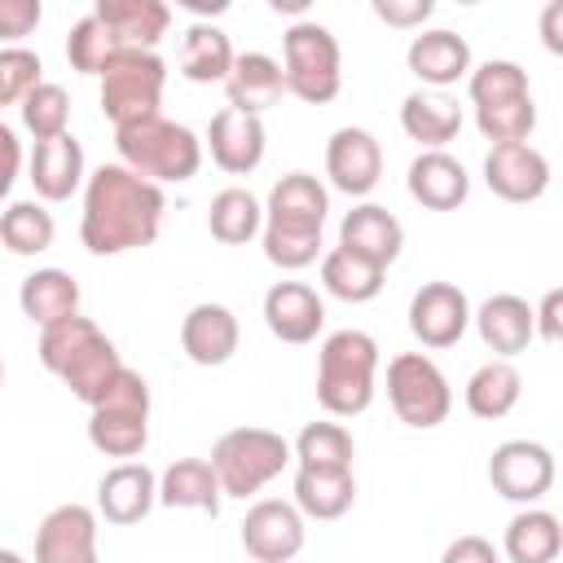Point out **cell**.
I'll use <instances>...</instances> for the list:
<instances>
[{
  "label": "cell",
  "mask_w": 563,
  "mask_h": 563,
  "mask_svg": "<svg viewBox=\"0 0 563 563\" xmlns=\"http://www.w3.org/2000/svg\"><path fill=\"white\" fill-rule=\"evenodd\" d=\"M163 185L128 172L123 163H101L84 180V216H79V242L92 255H128L158 238L163 229Z\"/></svg>",
  "instance_id": "1"
},
{
  "label": "cell",
  "mask_w": 563,
  "mask_h": 563,
  "mask_svg": "<svg viewBox=\"0 0 563 563\" xmlns=\"http://www.w3.org/2000/svg\"><path fill=\"white\" fill-rule=\"evenodd\" d=\"M378 343L365 330H334L317 352V400L330 418H356L374 405Z\"/></svg>",
  "instance_id": "2"
},
{
  "label": "cell",
  "mask_w": 563,
  "mask_h": 563,
  "mask_svg": "<svg viewBox=\"0 0 563 563\" xmlns=\"http://www.w3.org/2000/svg\"><path fill=\"white\" fill-rule=\"evenodd\" d=\"M114 150H119V163L154 185H180V180H194L198 167H202V141L194 128L185 123H172L163 114L154 119H141V123H128V128H114Z\"/></svg>",
  "instance_id": "3"
},
{
  "label": "cell",
  "mask_w": 563,
  "mask_h": 563,
  "mask_svg": "<svg viewBox=\"0 0 563 563\" xmlns=\"http://www.w3.org/2000/svg\"><path fill=\"white\" fill-rule=\"evenodd\" d=\"M211 471L220 479L224 497H255L264 484H273L286 462H290V444L268 431V427H233L211 444Z\"/></svg>",
  "instance_id": "4"
},
{
  "label": "cell",
  "mask_w": 563,
  "mask_h": 563,
  "mask_svg": "<svg viewBox=\"0 0 563 563\" xmlns=\"http://www.w3.org/2000/svg\"><path fill=\"white\" fill-rule=\"evenodd\" d=\"M282 75H286V92H295L308 106H325L339 97L343 88V53L330 26L299 18L295 26H286L282 35Z\"/></svg>",
  "instance_id": "5"
},
{
  "label": "cell",
  "mask_w": 563,
  "mask_h": 563,
  "mask_svg": "<svg viewBox=\"0 0 563 563\" xmlns=\"http://www.w3.org/2000/svg\"><path fill=\"white\" fill-rule=\"evenodd\" d=\"M167 88V62L150 48H123L101 70V110L114 128L154 119Z\"/></svg>",
  "instance_id": "6"
},
{
  "label": "cell",
  "mask_w": 563,
  "mask_h": 563,
  "mask_svg": "<svg viewBox=\"0 0 563 563\" xmlns=\"http://www.w3.org/2000/svg\"><path fill=\"white\" fill-rule=\"evenodd\" d=\"M387 400L396 418L413 431H431L453 409V387L427 352H400L387 361Z\"/></svg>",
  "instance_id": "7"
},
{
  "label": "cell",
  "mask_w": 563,
  "mask_h": 563,
  "mask_svg": "<svg viewBox=\"0 0 563 563\" xmlns=\"http://www.w3.org/2000/svg\"><path fill=\"white\" fill-rule=\"evenodd\" d=\"M488 484L506 501L537 506L554 488V453L537 440H506L488 457Z\"/></svg>",
  "instance_id": "8"
},
{
  "label": "cell",
  "mask_w": 563,
  "mask_h": 563,
  "mask_svg": "<svg viewBox=\"0 0 563 563\" xmlns=\"http://www.w3.org/2000/svg\"><path fill=\"white\" fill-rule=\"evenodd\" d=\"M303 537H308L303 515L295 510V501L282 497L255 501L242 519V550L255 563H290L303 550Z\"/></svg>",
  "instance_id": "9"
},
{
  "label": "cell",
  "mask_w": 563,
  "mask_h": 563,
  "mask_svg": "<svg viewBox=\"0 0 563 563\" xmlns=\"http://www.w3.org/2000/svg\"><path fill=\"white\" fill-rule=\"evenodd\" d=\"M325 216H330V194L312 172H286L264 198V224L282 233L321 238Z\"/></svg>",
  "instance_id": "10"
},
{
  "label": "cell",
  "mask_w": 563,
  "mask_h": 563,
  "mask_svg": "<svg viewBox=\"0 0 563 563\" xmlns=\"http://www.w3.org/2000/svg\"><path fill=\"white\" fill-rule=\"evenodd\" d=\"M471 325V303L466 290L453 282H422L409 299V330L422 347H453Z\"/></svg>",
  "instance_id": "11"
},
{
  "label": "cell",
  "mask_w": 563,
  "mask_h": 563,
  "mask_svg": "<svg viewBox=\"0 0 563 563\" xmlns=\"http://www.w3.org/2000/svg\"><path fill=\"white\" fill-rule=\"evenodd\" d=\"M325 176L339 194L365 198L383 180V145L369 128H339L325 141Z\"/></svg>",
  "instance_id": "12"
},
{
  "label": "cell",
  "mask_w": 563,
  "mask_h": 563,
  "mask_svg": "<svg viewBox=\"0 0 563 563\" xmlns=\"http://www.w3.org/2000/svg\"><path fill=\"white\" fill-rule=\"evenodd\" d=\"M35 563H101L97 559V510L79 501L53 506L35 528Z\"/></svg>",
  "instance_id": "13"
},
{
  "label": "cell",
  "mask_w": 563,
  "mask_h": 563,
  "mask_svg": "<svg viewBox=\"0 0 563 563\" xmlns=\"http://www.w3.org/2000/svg\"><path fill=\"white\" fill-rule=\"evenodd\" d=\"M484 185L501 202H537L550 189V158L528 141L493 145L484 154Z\"/></svg>",
  "instance_id": "14"
},
{
  "label": "cell",
  "mask_w": 563,
  "mask_h": 563,
  "mask_svg": "<svg viewBox=\"0 0 563 563\" xmlns=\"http://www.w3.org/2000/svg\"><path fill=\"white\" fill-rule=\"evenodd\" d=\"M264 119L260 114H242L233 106L216 110L207 123V150L211 163L229 176H251L264 163Z\"/></svg>",
  "instance_id": "15"
},
{
  "label": "cell",
  "mask_w": 563,
  "mask_h": 563,
  "mask_svg": "<svg viewBox=\"0 0 563 563\" xmlns=\"http://www.w3.org/2000/svg\"><path fill=\"white\" fill-rule=\"evenodd\" d=\"M158 506V475L145 462H119L97 484V515L114 528L141 523Z\"/></svg>",
  "instance_id": "16"
},
{
  "label": "cell",
  "mask_w": 563,
  "mask_h": 563,
  "mask_svg": "<svg viewBox=\"0 0 563 563\" xmlns=\"http://www.w3.org/2000/svg\"><path fill=\"white\" fill-rule=\"evenodd\" d=\"M339 246H343L347 255H356V260H365V264H374V268L387 273V264L400 260L405 229H400V220H396L387 207H378V202H356V207L343 216V224H339Z\"/></svg>",
  "instance_id": "17"
},
{
  "label": "cell",
  "mask_w": 563,
  "mask_h": 563,
  "mask_svg": "<svg viewBox=\"0 0 563 563\" xmlns=\"http://www.w3.org/2000/svg\"><path fill=\"white\" fill-rule=\"evenodd\" d=\"M264 325L282 343H312L325 325V303L308 282H273L264 290Z\"/></svg>",
  "instance_id": "18"
},
{
  "label": "cell",
  "mask_w": 563,
  "mask_h": 563,
  "mask_svg": "<svg viewBox=\"0 0 563 563\" xmlns=\"http://www.w3.org/2000/svg\"><path fill=\"white\" fill-rule=\"evenodd\" d=\"M238 343H242V330L224 303H194L180 321V347L194 365H207V369L229 365Z\"/></svg>",
  "instance_id": "19"
},
{
  "label": "cell",
  "mask_w": 563,
  "mask_h": 563,
  "mask_svg": "<svg viewBox=\"0 0 563 563\" xmlns=\"http://www.w3.org/2000/svg\"><path fill=\"white\" fill-rule=\"evenodd\" d=\"M405 185H409V198L427 211H457L471 194V176L449 150H422L409 163Z\"/></svg>",
  "instance_id": "20"
},
{
  "label": "cell",
  "mask_w": 563,
  "mask_h": 563,
  "mask_svg": "<svg viewBox=\"0 0 563 563\" xmlns=\"http://www.w3.org/2000/svg\"><path fill=\"white\" fill-rule=\"evenodd\" d=\"M405 62H409V70L422 79V88L444 92L449 84H457V79L471 75V44H466L457 31L435 26V31H422V35L409 40Z\"/></svg>",
  "instance_id": "21"
},
{
  "label": "cell",
  "mask_w": 563,
  "mask_h": 563,
  "mask_svg": "<svg viewBox=\"0 0 563 563\" xmlns=\"http://www.w3.org/2000/svg\"><path fill=\"white\" fill-rule=\"evenodd\" d=\"M26 180L35 185V194L44 202H66L88 180L84 176V145L70 132L53 136V141H35V150L26 158Z\"/></svg>",
  "instance_id": "22"
},
{
  "label": "cell",
  "mask_w": 563,
  "mask_h": 563,
  "mask_svg": "<svg viewBox=\"0 0 563 563\" xmlns=\"http://www.w3.org/2000/svg\"><path fill=\"white\" fill-rule=\"evenodd\" d=\"M224 97L242 114H264L286 97V75L282 62L268 53H238L229 75H224Z\"/></svg>",
  "instance_id": "23"
},
{
  "label": "cell",
  "mask_w": 563,
  "mask_h": 563,
  "mask_svg": "<svg viewBox=\"0 0 563 563\" xmlns=\"http://www.w3.org/2000/svg\"><path fill=\"white\" fill-rule=\"evenodd\" d=\"M479 339L488 352H497V361H510L519 352H528V343L537 339L532 330V303L519 295H493L479 303V312H471Z\"/></svg>",
  "instance_id": "24"
},
{
  "label": "cell",
  "mask_w": 563,
  "mask_h": 563,
  "mask_svg": "<svg viewBox=\"0 0 563 563\" xmlns=\"http://www.w3.org/2000/svg\"><path fill=\"white\" fill-rule=\"evenodd\" d=\"M400 128L409 141H418L422 150H444L457 132H462V106L449 92L435 88H418L400 101Z\"/></svg>",
  "instance_id": "25"
},
{
  "label": "cell",
  "mask_w": 563,
  "mask_h": 563,
  "mask_svg": "<svg viewBox=\"0 0 563 563\" xmlns=\"http://www.w3.org/2000/svg\"><path fill=\"white\" fill-rule=\"evenodd\" d=\"M18 308L31 325H57L79 312V282L66 268H35L18 286Z\"/></svg>",
  "instance_id": "26"
},
{
  "label": "cell",
  "mask_w": 563,
  "mask_h": 563,
  "mask_svg": "<svg viewBox=\"0 0 563 563\" xmlns=\"http://www.w3.org/2000/svg\"><path fill=\"white\" fill-rule=\"evenodd\" d=\"M88 444L106 457L136 462L150 444V409H119V405L88 409Z\"/></svg>",
  "instance_id": "27"
},
{
  "label": "cell",
  "mask_w": 563,
  "mask_h": 563,
  "mask_svg": "<svg viewBox=\"0 0 563 563\" xmlns=\"http://www.w3.org/2000/svg\"><path fill=\"white\" fill-rule=\"evenodd\" d=\"M356 501V475L352 471H325V466H299L295 471V510L303 519L330 523L343 519Z\"/></svg>",
  "instance_id": "28"
},
{
  "label": "cell",
  "mask_w": 563,
  "mask_h": 563,
  "mask_svg": "<svg viewBox=\"0 0 563 563\" xmlns=\"http://www.w3.org/2000/svg\"><path fill=\"white\" fill-rule=\"evenodd\" d=\"M92 13L123 40V48H158L172 26V9L163 0H97Z\"/></svg>",
  "instance_id": "29"
},
{
  "label": "cell",
  "mask_w": 563,
  "mask_h": 563,
  "mask_svg": "<svg viewBox=\"0 0 563 563\" xmlns=\"http://www.w3.org/2000/svg\"><path fill=\"white\" fill-rule=\"evenodd\" d=\"M220 479L211 471L207 457H176L163 475H158V501L172 510H202V515H220Z\"/></svg>",
  "instance_id": "30"
},
{
  "label": "cell",
  "mask_w": 563,
  "mask_h": 563,
  "mask_svg": "<svg viewBox=\"0 0 563 563\" xmlns=\"http://www.w3.org/2000/svg\"><path fill=\"white\" fill-rule=\"evenodd\" d=\"M501 550L510 563H554L559 550H563V528H559V515L541 510V506H528L519 510L506 532H501Z\"/></svg>",
  "instance_id": "31"
},
{
  "label": "cell",
  "mask_w": 563,
  "mask_h": 563,
  "mask_svg": "<svg viewBox=\"0 0 563 563\" xmlns=\"http://www.w3.org/2000/svg\"><path fill=\"white\" fill-rule=\"evenodd\" d=\"M519 396H523V378H519V369L510 365V361H484L471 378H466V409L475 413V418H484V422H497V418H506L515 405H519Z\"/></svg>",
  "instance_id": "32"
},
{
  "label": "cell",
  "mask_w": 563,
  "mask_h": 563,
  "mask_svg": "<svg viewBox=\"0 0 563 563\" xmlns=\"http://www.w3.org/2000/svg\"><path fill=\"white\" fill-rule=\"evenodd\" d=\"M207 229L216 242L224 246H246L251 238H260L264 229V202L242 189V185H229L211 198V211H207Z\"/></svg>",
  "instance_id": "33"
},
{
  "label": "cell",
  "mask_w": 563,
  "mask_h": 563,
  "mask_svg": "<svg viewBox=\"0 0 563 563\" xmlns=\"http://www.w3.org/2000/svg\"><path fill=\"white\" fill-rule=\"evenodd\" d=\"M233 44L220 26L211 22H194L185 31V44H180V75L189 84H224L229 66H233Z\"/></svg>",
  "instance_id": "34"
},
{
  "label": "cell",
  "mask_w": 563,
  "mask_h": 563,
  "mask_svg": "<svg viewBox=\"0 0 563 563\" xmlns=\"http://www.w3.org/2000/svg\"><path fill=\"white\" fill-rule=\"evenodd\" d=\"M123 369V356H119V347L106 339V334H97L66 369H62V383L70 387V396L75 400H84L88 409L101 400V391L110 387V378Z\"/></svg>",
  "instance_id": "35"
},
{
  "label": "cell",
  "mask_w": 563,
  "mask_h": 563,
  "mask_svg": "<svg viewBox=\"0 0 563 563\" xmlns=\"http://www.w3.org/2000/svg\"><path fill=\"white\" fill-rule=\"evenodd\" d=\"M57 238V224H53V211H44V202H9L0 211V246L9 255H44Z\"/></svg>",
  "instance_id": "36"
},
{
  "label": "cell",
  "mask_w": 563,
  "mask_h": 563,
  "mask_svg": "<svg viewBox=\"0 0 563 563\" xmlns=\"http://www.w3.org/2000/svg\"><path fill=\"white\" fill-rule=\"evenodd\" d=\"M383 282H387L383 268H374V264L347 255L343 246H334V251L321 255V286H325L334 299H343V303H369V299H378Z\"/></svg>",
  "instance_id": "37"
},
{
  "label": "cell",
  "mask_w": 563,
  "mask_h": 563,
  "mask_svg": "<svg viewBox=\"0 0 563 563\" xmlns=\"http://www.w3.org/2000/svg\"><path fill=\"white\" fill-rule=\"evenodd\" d=\"M119 53H123V40H119L92 9L70 22V35H66V62H70V70L101 79V70H106Z\"/></svg>",
  "instance_id": "38"
},
{
  "label": "cell",
  "mask_w": 563,
  "mask_h": 563,
  "mask_svg": "<svg viewBox=\"0 0 563 563\" xmlns=\"http://www.w3.org/2000/svg\"><path fill=\"white\" fill-rule=\"evenodd\" d=\"M290 457L299 466H325V471H352V457H356V440L343 422H308L295 444H290Z\"/></svg>",
  "instance_id": "39"
},
{
  "label": "cell",
  "mask_w": 563,
  "mask_h": 563,
  "mask_svg": "<svg viewBox=\"0 0 563 563\" xmlns=\"http://www.w3.org/2000/svg\"><path fill=\"white\" fill-rule=\"evenodd\" d=\"M466 92H471V106H501V101H519V97H532L528 88V70L510 57H488L479 66H471L466 75Z\"/></svg>",
  "instance_id": "40"
},
{
  "label": "cell",
  "mask_w": 563,
  "mask_h": 563,
  "mask_svg": "<svg viewBox=\"0 0 563 563\" xmlns=\"http://www.w3.org/2000/svg\"><path fill=\"white\" fill-rule=\"evenodd\" d=\"M18 110H22V128L35 136V141H53V136H66L70 128V97H66V88L62 84H35L22 101H18Z\"/></svg>",
  "instance_id": "41"
},
{
  "label": "cell",
  "mask_w": 563,
  "mask_h": 563,
  "mask_svg": "<svg viewBox=\"0 0 563 563\" xmlns=\"http://www.w3.org/2000/svg\"><path fill=\"white\" fill-rule=\"evenodd\" d=\"M97 334H101L97 321H92V317H79V312L66 317V321H57V325H44V330H40V365L62 378V369H66Z\"/></svg>",
  "instance_id": "42"
},
{
  "label": "cell",
  "mask_w": 563,
  "mask_h": 563,
  "mask_svg": "<svg viewBox=\"0 0 563 563\" xmlns=\"http://www.w3.org/2000/svg\"><path fill=\"white\" fill-rule=\"evenodd\" d=\"M475 128L493 145H519L537 128V101L519 97V101H501V106H479L475 110Z\"/></svg>",
  "instance_id": "43"
},
{
  "label": "cell",
  "mask_w": 563,
  "mask_h": 563,
  "mask_svg": "<svg viewBox=\"0 0 563 563\" xmlns=\"http://www.w3.org/2000/svg\"><path fill=\"white\" fill-rule=\"evenodd\" d=\"M44 66H40V57L31 53V48H22V44H4L0 48V106H18L35 84H44V75H40Z\"/></svg>",
  "instance_id": "44"
},
{
  "label": "cell",
  "mask_w": 563,
  "mask_h": 563,
  "mask_svg": "<svg viewBox=\"0 0 563 563\" xmlns=\"http://www.w3.org/2000/svg\"><path fill=\"white\" fill-rule=\"evenodd\" d=\"M260 246H264V260L277 264V268H308L317 264L321 255V238H303V233H282V229H260Z\"/></svg>",
  "instance_id": "45"
},
{
  "label": "cell",
  "mask_w": 563,
  "mask_h": 563,
  "mask_svg": "<svg viewBox=\"0 0 563 563\" xmlns=\"http://www.w3.org/2000/svg\"><path fill=\"white\" fill-rule=\"evenodd\" d=\"M44 9L40 0H0V40H9V48L18 40H26L35 26H40Z\"/></svg>",
  "instance_id": "46"
},
{
  "label": "cell",
  "mask_w": 563,
  "mask_h": 563,
  "mask_svg": "<svg viewBox=\"0 0 563 563\" xmlns=\"http://www.w3.org/2000/svg\"><path fill=\"white\" fill-rule=\"evenodd\" d=\"M374 13H378L387 26L413 31V26H422V22L435 13V0H374Z\"/></svg>",
  "instance_id": "47"
},
{
  "label": "cell",
  "mask_w": 563,
  "mask_h": 563,
  "mask_svg": "<svg viewBox=\"0 0 563 563\" xmlns=\"http://www.w3.org/2000/svg\"><path fill=\"white\" fill-rule=\"evenodd\" d=\"M440 563H501V554L493 550V541H488V537L466 532V537H453V541L444 545Z\"/></svg>",
  "instance_id": "48"
},
{
  "label": "cell",
  "mask_w": 563,
  "mask_h": 563,
  "mask_svg": "<svg viewBox=\"0 0 563 563\" xmlns=\"http://www.w3.org/2000/svg\"><path fill=\"white\" fill-rule=\"evenodd\" d=\"M532 330H537V339L559 343V334H563V290L559 286L541 295V308H532Z\"/></svg>",
  "instance_id": "49"
},
{
  "label": "cell",
  "mask_w": 563,
  "mask_h": 563,
  "mask_svg": "<svg viewBox=\"0 0 563 563\" xmlns=\"http://www.w3.org/2000/svg\"><path fill=\"white\" fill-rule=\"evenodd\" d=\"M18 172H22V141H18V132L9 123H0V202L9 198Z\"/></svg>",
  "instance_id": "50"
},
{
  "label": "cell",
  "mask_w": 563,
  "mask_h": 563,
  "mask_svg": "<svg viewBox=\"0 0 563 563\" xmlns=\"http://www.w3.org/2000/svg\"><path fill=\"white\" fill-rule=\"evenodd\" d=\"M559 18H563V4H559V0H550V4H545V13H541V35H545V48H550V53H563Z\"/></svg>",
  "instance_id": "51"
},
{
  "label": "cell",
  "mask_w": 563,
  "mask_h": 563,
  "mask_svg": "<svg viewBox=\"0 0 563 563\" xmlns=\"http://www.w3.org/2000/svg\"><path fill=\"white\" fill-rule=\"evenodd\" d=\"M273 9L282 13V9H290V13H303V0H273Z\"/></svg>",
  "instance_id": "52"
},
{
  "label": "cell",
  "mask_w": 563,
  "mask_h": 563,
  "mask_svg": "<svg viewBox=\"0 0 563 563\" xmlns=\"http://www.w3.org/2000/svg\"><path fill=\"white\" fill-rule=\"evenodd\" d=\"M0 563H26L18 550H0Z\"/></svg>",
  "instance_id": "53"
},
{
  "label": "cell",
  "mask_w": 563,
  "mask_h": 563,
  "mask_svg": "<svg viewBox=\"0 0 563 563\" xmlns=\"http://www.w3.org/2000/svg\"><path fill=\"white\" fill-rule=\"evenodd\" d=\"M0 387H4V361H0Z\"/></svg>",
  "instance_id": "54"
}]
</instances>
